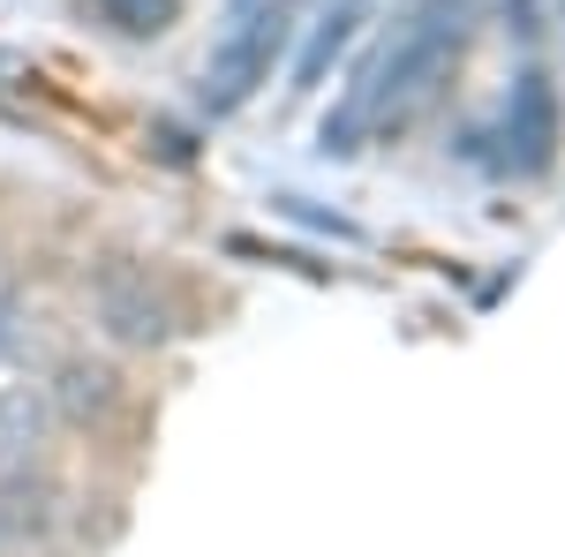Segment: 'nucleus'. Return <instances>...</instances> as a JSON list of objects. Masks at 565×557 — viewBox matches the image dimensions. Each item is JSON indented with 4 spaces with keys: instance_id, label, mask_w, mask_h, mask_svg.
I'll use <instances>...</instances> for the list:
<instances>
[{
    "instance_id": "1",
    "label": "nucleus",
    "mask_w": 565,
    "mask_h": 557,
    "mask_svg": "<svg viewBox=\"0 0 565 557\" xmlns=\"http://www.w3.org/2000/svg\"><path fill=\"white\" fill-rule=\"evenodd\" d=\"M460 31H468V0H415L399 15L392 45L348 84V98L324 114V151H362L370 136L399 129L437 90L445 61L460 53Z\"/></svg>"
},
{
    "instance_id": "2",
    "label": "nucleus",
    "mask_w": 565,
    "mask_h": 557,
    "mask_svg": "<svg viewBox=\"0 0 565 557\" xmlns=\"http://www.w3.org/2000/svg\"><path fill=\"white\" fill-rule=\"evenodd\" d=\"M287 15H295V0H226V23H218L212 61H204V106L212 114H234L264 90L271 53L287 45Z\"/></svg>"
},
{
    "instance_id": "4",
    "label": "nucleus",
    "mask_w": 565,
    "mask_h": 557,
    "mask_svg": "<svg viewBox=\"0 0 565 557\" xmlns=\"http://www.w3.org/2000/svg\"><path fill=\"white\" fill-rule=\"evenodd\" d=\"M362 15H370V0H340V8H332V15L317 23V39H309V53L295 61V84L309 90L317 76H324V68H332V53H348V39H354V23H362Z\"/></svg>"
},
{
    "instance_id": "3",
    "label": "nucleus",
    "mask_w": 565,
    "mask_h": 557,
    "mask_svg": "<svg viewBox=\"0 0 565 557\" xmlns=\"http://www.w3.org/2000/svg\"><path fill=\"white\" fill-rule=\"evenodd\" d=\"M551 143H558V98H551V84L543 76H521V90H513V114H505V167H551Z\"/></svg>"
},
{
    "instance_id": "6",
    "label": "nucleus",
    "mask_w": 565,
    "mask_h": 557,
    "mask_svg": "<svg viewBox=\"0 0 565 557\" xmlns=\"http://www.w3.org/2000/svg\"><path fill=\"white\" fill-rule=\"evenodd\" d=\"M8 354H15V294L0 287V369H8ZM8 415H15V392L0 385V422H8Z\"/></svg>"
},
{
    "instance_id": "5",
    "label": "nucleus",
    "mask_w": 565,
    "mask_h": 557,
    "mask_svg": "<svg viewBox=\"0 0 565 557\" xmlns=\"http://www.w3.org/2000/svg\"><path fill=\"white\" fill-rule=\"evenodd\" d=\"M98 23H114L121 39H167L181 15V0H84Z\"/></svg>"
}]
</instances>
